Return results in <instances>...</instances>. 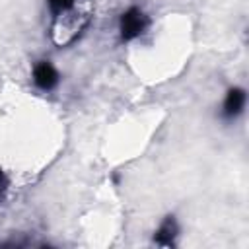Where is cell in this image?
<instances>
[{"label": "cell", "instance_id": "3", "mask_svg": "<svg viewBox=\"0 0 249 249\" xmlns=\"http://www.w3.org/2000/svg\"><path fill=\"white\" fill-rule=\"evenodd\" d=\"M31 82L41 91H53L60 84V72L51 60H37L31 66Z\"/></svg>", "mask_w": 249, "mask_h": 249}, {"label": "cell", "instance_id": "4", "mask_svg": "<svg viewBox=\"0 0 249 249\" xmlns=\"http://www.w3.org/2000/svg\"><path fill=\"white\" fill-rule=\"evenodd\" d=\"M245 103H247V91L239 86H233L226 91L224 95V101H222V107H220V119L231 123L235 121L237 117L243 115L245 111Z\"/></svg>", "mask_w": 249, "mask_h": 249}, {"label": "cell", "instance_id": "6", "mask_svg": "<svg viewBox=\"0 0 249 249\" xmlns=\"http://www.w3.org/2000/svg\"><path fill=\"white\" fill-rule=\"evenodd\" d=\"M8 189H10V179H8L6 171L0 167V202L6 198V193H8Z\"/></svg>", "mask_w": 249, "mask_h": 249}, {"label": "cell", "instance_id": "2", "mask_svg": "<svg viewBox=\"0 0 249 249\" xmlns=\"http://www.w3.org/2000/svg\"><path fill=\"white\" fill-rule=\"evenodd\" d=\"M148 27H150V16L140 6L124 8L117 19V31H119V39L123 43L140 39L142 35H146Z\"/></svg>", "mask_w": 249, "mask_h": 249}, {"label": "cell", "instance_id": "1", "mask_svg": "<svg viewBox=\"0 0 249 249\" xmlns=\"http://www.w3.org/2000/svg\"><path fill=\"white\" fill-rule=\"evenodd\" d=\"M84 0H47V8L53 18V33L58 45H66L78 37L88 25L89 16L82 8Z\"/></svg>", "mask_w": 249, "mask_h": 249}, {"label": "cell", "instance_id": "5", "mask_svg": "<svg viewBox=\"0 0 249 249\" xmlns=\"http://www.w3.org/2000/svg\"><path fill=\"white\" fill-rule=\"evenodd\" d=\"M177 235H179V224H177L175 216H165L163 222L154 231V243H158L161 247H173L177 241Z\"/></svg>", "mask_w": 249, "mask_h": 249}]
</instances>
